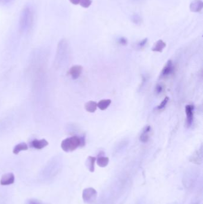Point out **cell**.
<instances>
[{
  "label": "cell",
  "instance_id": "6da1fadb",
  "mask_svg": "<svg viewBox=\"0 0 203 204\" xmlns=\"http://www.w3.org/2000/svg\"><path fill=\"white\" fill-rule=\"evenodd\" d=\"M33 12L30 6L24 7L21 11L19 18V28L22 31L31 29L33 24Z\"/></svg>",
  "mask_w": 203,
  "mask_h": 204
},
{
  "label": "cell",
  "instance_id": "7a4b0ae2",
  "mask_svg": "<svg viewBox=\"0 0 203 204\" xmlns=\"http://www.w3.org/2000/svg\"><path fill=\"white\" fill-rule=\"evenodd\" d=\"M85 144V140L84 137L74 135L63 140L61 143V148L66 152H71Z\"/></svg>",
  "mask_w": 203,
  "mask_h": 204
},
{
  "label": "cell",
  "instance_id": "3957f363",
  "mask_svg": "<svg viewBox=\"0 0 203 204\" xmlns=\"http://www.w3.org/2000/svg\"><path fill=\"white\" fill-rule=\"evenodd\" d=\"M97 197V192L95 189L92 188H86L84 190L82 198L84 201L87 204H92L95 201Z\"/></svg>",
  "mask_w": 203,
  "mask_h": 204
},
{
  "label": "cell",
  "instance_id": "277c9868",
  "mask_svg": "<svg viewBox=\"0 0 203 204\" xmlns=\"http://www.w3.org/2000/svg\"><path fill=\"white\" fill-rule=\"evenodd\" d=\"M175 71V66L171 60H169L165 65L161 72L162 77H167L172 75Z\"/></svg>",
  "mask_w": 203,
  "mask_h": 204
},
{
  "label": "cell",
  "instance_id": "5b68a950",
  "mask_svg": "<svg viewBox=\"0 0 203 204\" xmlns=\"http://www.w3.org/2000/svg\"><path fill=\"white\" fill-rule=\"evenodd\" d=\"M185 113L187 115L186 125L188 128L191 127L193 122L194 106L191 104H187L185 106Z\"/></svg>",
  "mask_w": 203,
  "mask_h": 204
},
{
  "label": "cell",
  "instance_id": "8992f818",
  "mask_svg": "<svg viewBox=\"0 0 203 204\" xmlns=\"http://www.w3.org/2000/svg\"><path fill=\"white\" fill-rule=\"evenodd\" d=\"M189 161L197 165H200L202 163L203 161V151L202 147L198 150H197L193 155L189 158Z\"/></svg>",
  "mask_w": 203,
  "mask_h": 204
},
{
  "label": "cell",
  "instance_id": "52a82bcc",
  "mask_svg": "<svg viewBox=\"0 0 203 204\" xmlns=\"http://www.w3.org/2000/svg\"><path fill=\"white\" fill-rule=\"evenodd\" d=\"M15 180V177L13 173H6L2 176L0 181V184L2 186L10 185L14 183Z\"/></svg>",
  "mask_w": 203,
  "mask_h": 204
},
{
  "label": "cell",
  "instance_id": "ba28073f",
  "mask_svg": "<svg viewBox=\"0 0 203 204\" xmlns=\"http://www.w3.org/2000/svg\"><path fill=\"white\" fill-rule=\"evenodd\" d=\"M151 132V127L150 126H145V127L142 130L140 136V140L144 143H147L150 139V134Z\"/></svg>",
  "mask_w": 203,
  "mask_h": 204
},
{
  "label": "cell",
  "instance_id": "9c48e42d",
  "mask_svg": "<svg viewBox=\"0 0 203 204\" xmlns=\"http://www.w3.org/2000/svg\"><path fill=\"white\" fill-rule=\"evenodd\" d=\"M48 145V142L44 139L41 140L34 139L30 143V146L31 148L38 150L43 149Z\"/></svg>",
  "mask_w": 203,
  "mask_h": 204
},
{
  "label": "cell",
  "instance_id": "30bf717a",
  "mask_svg": "<svg viewBox=\"0 0 203 204\" xmlns=\"http://www.w3.org/2000/svg\"><path fill=\"white\" fill-rule=\"evenodd\" d=\"M83 71V67L80 65H75L71 67L69 74L73 79H77L80 76Z\"/></svg>",
  "mask_w": 203,
  "mask_h": 204
},
{
  "label": "cell",
  "instance_id": "8fae6325",
  "mask_svg": "<svg viewBox=\"0 0 203 204\" xmlns=\"http://www.w3.org/2000/svg\"><path fill=\"white\" fill-rule=\"evenodd\" d=\"M203 2L201 0H194L191 2L189 6V9L192 12L197 13L202 10Z\"/></svg>",
  "mask_w": 203,
  "mask_h": 204
},
{
  "label": "cell",
  "instance_id": "7c38bea8",
  "mask_svg": "<svg viewBox=\"0 0 203 204\" xmlns=\"http://www.w3.org/2000/svg\"><path fill=\"white\" fill-rule=\"evenodd\" d=\"M166 46V44L164 41L162 39H159L154 43V46L151 48V50L154 52L162 53Z\"/></svg>",
  "mask_w": 203,
  "mask_h": 204
},
{
  "label": "cell",
  "instance_id": "4fadbf2b",
  "mask_svg": "<svg viewBox=\"0 0 203 204\" xmlns=\"http://www.w3.org/2000/svg\"><path fill=\"white\" fill-rule=\"evenodd\" d=\"M96 161V157L89 156L88 157L86 161V166L91 173H93L95 170V162Z\"/></svg>",
  "mask_w": 203,
  "mask_h": 204
},
{
  "label": "cell",
  "instance_id": "5bb4252c",
  "mask_svg": "<svg viewBox=\"0 0 203 204\" xmlns=\"http://www.w3.org/2000/svg\"><path fill=\"white\" fill-rule=\"evenodd\" d=\"M85 110L89 113H94L97 109V103L94 101H89L85 104Z\"/></svg>",
  "mask_w": 203,
  "mask_h": 204
},
{
  "label": "cell",
  "instance_id": "9a60e30c",
  "mask_svg": "<svg viewBox=\"0 0 203 204\" xmlns=\"http://www.w3.org/2000/svg\"><path fill=\"white\" fill-rule=\"evenodd\" d=\"M111 100L110 99H102L97 103V108L101 110H106L109 107Z\"/></svg>",
  "mask_w": 203,
  "mask_h": 204
},
{
  "label": "cell",
  "instance_id": "2e32d148",
  "mask_svg": "<svg viewBox=\"0 0 203 204\" xmlns=\"http://www.w3.org/2000/svg\"><path fill=\"white\" fill-rule=\"evenodd\" d=\"M28 149V146L26 143H20L16 145L13 150V152L14 154L17 155L20 152L27 150Z\"/></svg>",
  "mask_w": 203,
  "mask_h": 204
},
{
  "label": "cell",
  "instance_id": "e0dca14e",
  "mask_svg": "<svg viewBox=\"0 0 203 204\" xmlns=\"http://www.w3.org/2000/svg\"><path fill=\"white\" fill-rule=\"evenodd\" d=\"M109 158L103 156H99L97 159V163L100 167H106L109 164Z\"/></svg>",
  "mask_w": 203,
  "mask_h": 204
},
{
  "label": "cell",
  "instance_id": "ac0fdd59",
  "mask_svg": "<svg viewBox=\"0 0 203 204\" xmlns=\"http://www.w3.org/2000/svg\"><path fill=\"white\" fill-rule=\"evenodd\" d=\"M131 21L133 24L136 25H140L142 22V19L141 16L138 14H133L131 16Z\"/></svg>",
  "mask_w": 203,
  "mask_h": 204
},
{
  "label": "cell",
  "instance_id": "d6986e66",
  "mask_svg": "<svg viewBox=\"0 0 203 204\" xmlns=\"http://www.w3.org/2000/svg\"><path fill=\"white\" fill-rule=\"evenodd\" d=\"M165 90V85L163 83L157 84L155 87V94L156 95H160L162 94Z\"/></svg>",
  "mask_w": 203,
  "mask_h": 204
},
{
  "label": "cell",
  "instance_id": "ffe728a7",
  "mask_svg": "<svg viewBox=\"0 0 203 204\" xmlns=\"http://www.w3.org/2000/svg\"><path fill=\"white\" fill-rule=\"evenodd\" d=\"M148 42V38H144L142 40H141L140 41H139L138 43H136L135 44V48L137 50H142L143 49L144 47H145V46L147 45Z\"/></svg>",
  "mask_w": 203,
  "mask_h": 204
},
{
  "label": "cell",
  "instance_id": "44dd1931",
  "mask_svg": "<svg viewBox=\"0 0 203 204\" xmlns=\"http://www.w3.org/2000/svg\"><path fill=\"white\" fill-rule=\"evenodd\" d=\"M169 100V97H166L163 99V100L161 102V103L157 107V109L158 110H162L164 109V108H166L167 103Z\"/></svg>",
  "mask_w": 203,
  "mask_h": 204
},
{
  "label": "cell",
  "instance_id": "7402d4cb",
  "mask_svg": "<svg viewBox=\"0 0 203 204\" xmlns=\"http://www.w3.org/2000/svg\"><path fill=\"white\" fill-rule=\"evenodd\" d=\"M92 0H82L80 3L79 4L84 8H88L92 4Z\"/></svg>",
  "mask_w": 203,
  "mask_h": 204
},
{
  "label": "cell",
  "instance_id": "603a6c76",
  "mask_svg": "<svg viewBox=\"0 0 203 204\" xmlns=\"http://www.w3.org/2000/svg\"><path fill=\"white\" fill-rule=\"evenodd\" d=\"M117 42L121 46H126L127 44V39L123 37H119L117 39Z\"/></svg>",
  "mask_w": 203,
  "mask_h": 204
},
{
  "label": "cell",
  "instance_id": "cb8c5ba5",
  "mask_svg": "<svg viewBox=\"0 0 203 204\" xmlns=\"http://www.w3.org/2000/svg\"><path fill=\"white\" fill-rule=\"evenodd\" d=\"M28 204H42L40 201H38L36 199H31L28 201Z\"/></svg>",
  "mask_w": 203,
  "mask_h": 204
},
{
  "label": "cell",
  "instance_id": "d4e9b609",
  "mask_svg": "<svg viewBox=\"0 0 203 204\" xmlns=\"http://www.w3.org/2000/svg\"><path fill=\"white\" fill-rule=\"evenodd\" d=\"M69 1L71 4L74 5H78L80 3L82 0H69Z\"/></svg>",
  "mask_w": 203,
  "mask_h": 204
},
{
  "label": "cell",
  "instance_id": "484cf974",
  "mask_svg": "<svg viewBox=\"0 0 203 204\" xmlns=\"http://www.w3.org/2000/svg\"><path fill=\"white\" fill-rule=\"evenodd\" d=\"M133 1H139L140 0H132Z\"/></svg>",
  "mask_w": 203,
  "mask_h": 204
},
{
  "label": "cell",
  "instance_id": "4316f807",
  "mask_svg": "<svg viewBox=\"0 0 203 204\" xmlns=\"http://www.w3.org/2000/svg\"><path fill=\"white\" fill-rule=\"evenodd\" d=\"M6 2H9L10 0H4Z\"/></svg>",
  "mask_w": 203,
  "mask_h": 204
},
{
  "label": "cell",
  "instance_id": "83f0119b",
  "mask_svg": "<svg viewBox=\"0 0 203 204\" xmlns=\"http://www.w3.org/2000/svg\"><path fill=\"white\" fill-rule=\"evenodd\" d=\"M198 204V202H196V203H194V204Z\"/></svg>",
  "mask_w": 203,
  "mask_h": 204
}]
</instances>
